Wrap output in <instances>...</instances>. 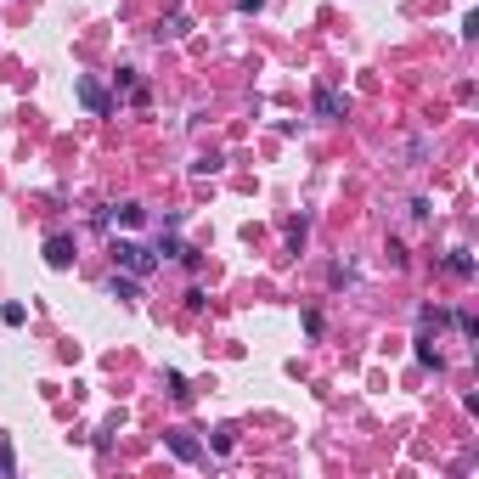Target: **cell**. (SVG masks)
Instances as JSON below:
<instances>
[{"mask_svg": "<svg viewBox=\"0 0 479 479\" xmlns=\"http://www.w3.org/2000/svg\"><path fill=\"white\" fill-rule=\"evenodd\" d=\"M113 259H119V265H130L136 276H147V271H153V254H147L141 242H113Z\"/></svg>", "mask_w": 479, "mask_h": 479, "instance_id": "1", "label": "cell"}, {"mask_svg": "<svg viewBox=\"0 0 479 479\" xmlns=\"http://www.w3.org/2000/svg\"><path fill=\"white\" fill-rule=\"evenodd\" d=\"M45 265H57V271L74 265V242H68V237H51V242H45Z\"/></svg>", "mask_w": 479, "mask_h": 479, "instance_id": "2", "label": "cell"}, {"mask_svg": "<svg viewBox=\"0 0 479 479\" xmlns=\"http://www.w3.org/2000/svg\"><path fill=\"white\" fill-rule=\"evenodd\" d=\"M80 102L90 107V113H107V96H102V90H96L90 80H80Z\"/></svg>", "mask_w": 479, "mask_h": 479, "instance_id": "3", "label": "cell"}, {"mask_svg": "<svg viewBox=\"0 0 479 479\" xmlns=\"http://www.w3.org/2000/svg\"><path fill=\"white\" fill-rule=\"evenodd\" d=\"M107 288H113V299H141V282L136 276H113Z\"/></svg>", "mask_w": 479, "mask_h": 479, "instance_id": "4", "label": "cell"}, {"mask_svg": "<svg viewBox=\"0 0 479 479\" xmlns=\"http://www.w3.org/2000/svg\"><path fill=\"white\" fill-rule=\"evenodd\" d=\"M316 113H321V119H338V113H344V102H338L333 90H321V96H316Z\"/></svg>", "mask_w": 479, "mask_h": 479, "instance_id": "5", "label": "cell"}, {"mask_svg": "<svg viewBox=\"0 0 479 479\" xmlns=\"http://www.w3.org/2000/svg\"><path fill=\"white\" fill-rule=\"evenodd\" d=\"M169 451H175V457H186V463H192V457H198V446H192V440H186V434H169Z\"/></svg>", "mask_w": 479, "mask_h": 479, "instance_id": "6", "label": "cell"}, {"mask_svg": "<svg viewBox=\"0 0 479 479\" xmlns=\"http://www.w3.org/2000/svg\"><path fill=\"white\" fill-rule=\"evenodd\" d=\"M0 321H6V327H23V321H28V311H23V305H17V299H11V305H6V311H0Z\"/></svg>", "mask_w": 479, "mask_h": 479, "instance_id": "7", "label": "cell"}, {"mask_svg": "<svg viewBox=\"0 0 479 479\" xmlns=\"http://www.w3.org/2000/svg\"><path fill=\"white\" fill-rule=\"evenodd\" d=\"M0 474H11V446L0 440Z\"/></svg>", "mask_w": 479, "mask_h": 479, "instance_id": "8", "label": "cell"}]
</instances>
